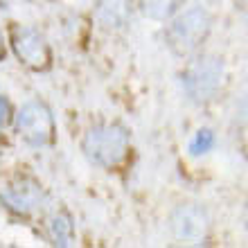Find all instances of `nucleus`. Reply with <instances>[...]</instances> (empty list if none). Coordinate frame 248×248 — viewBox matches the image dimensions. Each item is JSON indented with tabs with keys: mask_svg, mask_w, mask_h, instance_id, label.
Masks as SVG:
<instances>
[{
	"mask_svg": "<svg viewBox=\"0 0 248 248\" xmlns=\"http://www.w3.org/2000/svg\"><path fill=\"white\" fill-rule=\"evenodd\" d=\"M86 158L99 167H115L129 151V131L120 124L93 126L81 142Z\"/></svg>",
	"mask_w": 248,
	"mask_h": 248,
	"instance_id": "nucleus-1",
	"label": "nucleus"
},
{
	"mask_svg": "<svg viewBox=\"0 0 248 248\" xmlns=\"http://www.w3.org/2000/svg\"><path fill=\"white\" fill-rule=\"evenodd\" d=\"M210 14L203 7H192L183 12L167 30V43L176 54H189L201 46L210 32Z\"/></svg>",
	"mask_w": 248,
	"mask_h": 248,
	"instance_id": "nucleus-2",
	"label": "nucleus"
},
{
	"mask_svg": "<svg viewBox=\"0 0 248 248\" xmlns=\"http://www.w3.org/2000/svg\"><path fill=\"white\" fill-rule=\"evenodd\" d=\"M223 81V61L219 57H201L183 75L185 91L196 102L212 99Z\"/></svg>",
	"mask_w": 248,
	"mask_h": 248,
	"instance_id": "nucleus-3",
	"label": "nucleus"
},
{
	"mask_svg": "<svg viewBox=\"0 0 248 248\" xmlns=\"http://www.w3.org/2000/svg\"><path fill=\"white\" fill-rule=\"evenodd\" d=\"M18 136L32 147H43L54 136L52 113L43 102H27L16 115Z\"/></svg>",
	"mask_w": 248,
	"mask_h": 248,
	"instance_id": "nucleus-4",
	"label": "nucleus"
},
{
	"mask_svg": "<svg viewBox=\"0 0 248 248\" xmlns=\"http://www.w3.org/2000/svg\"><path fill=\"white\" fill-rule=\"evenodd\" d=\"M14 52L20 61L34 70H43L50 63V50L47 43L43 41L39 32H34L30 27H16L14 30Z\"/></svg>",
	"mask_w": 248,
	"mask_h": 248,
	"instance_id": "nucleus-5",
	"label": "nucleus"
},
{
	"mask_svg": "<svg viewBox=\"0 0 248 248\" xmlns=\"http://www.w3.org/2000/svg\"><path fill=\"white\" fill-rule=\"evenodd\" d=\"M208 215L196 205H181L171 217V230L183 242L199 244L208 235Z\"/></svg>",
	"mask_w": 248,
	"mask_h": 248,
	"instance_id": "nucleus-6",
	"label": "nucleus"
},
{
	"mask_svg": "<svg viewBox=\"0 0 248 248\" xmlns=\"http://www.w3.org/2000/svg\"><path fill=\"white\" fill-rule=\"evenodd\" d=\"M0 196L9 208L18 212H30L41 203L43 192H41V185H36L30 178H16L0 185Z\"/></svg>",
	"mask_w": 248,
	"mask_h": 248,
	"instance_id": "nucleus-7",
	"label": "nucleus"
},
{
	"mask_svg": "<svg viewBox=\"0 0 248 248\" xmlns=\"http://www.w3.org/2000/svg\"><path fill=\"white\" fill-rule=\"evenodd\" d=\"M131 16V0H97L95 18L99 25L115 30V27L126 25Z\"/></svg>",
	"mask_w": 248,
	"mask_h": 248,
	"instance_id": "nucleus-8",
	"label": "nucleus"
},
{
	"mask_svg": "<svg viewBox=\"0 0 248 248\" xmlns=\"http://www.w3.org/2000/svg\"><path fill=\"white\" fill-rule=\"evenodd\" d=\"M178 2H181V0H142V9L147 16H151V18L163 20V18H167V16L174 14Z\"/></svg>",
	"mask_w": 248,
	"mask_h": 248,
	"instance_id": "nucleus-9",
	"label": "nucleus"
},
{
	"mask_svg": "<svg viewBox=\"0 0 248 248\" xmlns=\"http://www.w3.org/2000/svg\"><path fill=\"white\" fill-rule=\"evenodd\" d=\"M50 228H52L54 244H59V246H68V244H70L72 226H70V221H68L65 217H54L52 223H50Z\"/></svg>",
	"mask_w": 248,
	"mask_h": 248,
	"instance_id": "nucleus-10",
	"label": "nucleus"
},
{
	"mask_svg": "<svg viewBox=\"0 0 248 248\" xmlns=\"http://www.w3.org/2000/svg\"><path fill=\"white\" fill-rule=\"evenodd\" d=\"M212 144H215V133L210 129H201L194 136V140L189 142V154L192 156H201V154L212 149Z\"/></svg>",
	"mask_w": 248,
	"mask_h": 248,
	"instance_id": "nucleus-11",
	"label": "nucleus"
},
{
	"mask_svg": "<svg viewBox=\"0 0 248 248\" xmlns=\"http://www.w3.org/2000/svg\"><path fill=\"white\" fill-rule=\"evenodd\" d=\"M9 113H12V108H9V102H7V99L0 95V124H7V120H9Z\"/></svg>",
	"mask_w": 248,
	"mask_h": 248,
	"instance_id": "nucleus-12",
	"label": "nucleus"
},
{
	"mask_svg": "<svg viewBox=\"0 0 248 248\" xmlns=\"http://www.w3.org/2000/svg\"><path fill=\"white\" fill-rule=\"evenodd\" d=\"M5 57V47H2V36H0V59Z\"/></svg>",
	"mask_w": 248,
	"mask_h": 248,
	"instance_id": "nucleus-13",
	"label": "nucleus"
},
{
	"mask_svg": "<svg viewBox=\"0 0 248 248\" xmlns=\"http://www.w3.org/2000/svg\"><path fill=\"white\" fill-rule=\"evenodd\" d=\"M242 7H244V9H246V12H248V0H242Z\"/></svg>",
	"mask_w": 248,
	"mask_h": 248,
	"instance_id": "nucleus-14",
	"label": "nucleus"
}]
</instances>
